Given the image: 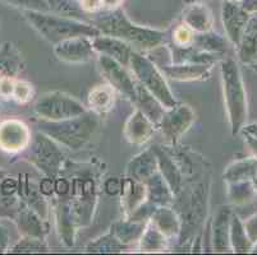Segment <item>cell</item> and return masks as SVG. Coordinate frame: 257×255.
Returning a JSON list of instances; mask_svg holds the SVG:
<instances>
[{
	"label": "cell",
	"instance_id": "cell-1",
	"mask_svg": "<svg viewBox=\"0 0 257 255\" xmlns=\"http://www.w3.org/2000/svg\"><path fill=\"white\" fill-rule=\"evenodd\" d=\"M87 21L96 27L101 35L123 40L135 51L147 53L165 44V32L133 23L120 8L113 11H100Z\"/></svg>",
	"mask_w": 257,
	"mask_h": 255
},
{
	"label": "cell",
	"instance_id": "cell-2",
	"mask_svg": "<svg viewBox=\"0 0 257 255\" xmlns=\"http://www.w3.org/2000/svg\"><path fill=\"white\" fill-rule=\"evenodd\" d=\"M22 13L32 28L36 30L40 36L44 37L53 46L72 37L86 36L92 39L101 35L96 27H93L91 23L85 21L72 20V18L57 16L50 12L32 11V9H22Z\"/></svg>",
	"mask_w": 257,
	"mask_h": 255
},
{
	"label": "cell",
	"instance_id": "cell-3",
	"mask_svg": "<svg viewBox=\"0 0 257 255\" xmlns=\"http://www.w3.org/2000/svg\"><path fill=\"white\" fill-rule=\"evenodd\" d=\"M99 118L92 111H86L76 118L60 121L41 120L39 130L59 144L71 151L85 148L92 139L99 128Z\"/></svg>",
	"mask_w": 257,
	"mask_h": 255
},
{
	"label": "cell",
	"instance_id": "cell-4",
	"mask_svg": "<svg viewBox=\"0 0 257 255\" xmlns=\"http://www.w3.org/2000/svg\"><path fill=\"white\" fill-rule=\"evenodd\" d=\"M221 87L232 135L240 133L247 120V93L238 63L233 58L220 62Z\"/></svg>",
	"mask_w": 257,
	"mask_h": 255
},
{
	"label": "cell",
	"instance_id": "cell-5",
	"mask_svg": "<svg viewBox=\"0 0 257 255\" xmlns=\"http://www.w3.org/2000/svg\"><path fill=\"white\" fill-rule=\"evenodd\" d=\"M189 190L186 191L184 188L179 193L184 194V199H181L179 196H174V199L179 200V207L182 213L179 214L181 218L182 228L179 233V242L192 241L191 238L195 236L196 231L200 227V224L205 221L207 210V189L205 182H195L189 186Z\"/></svg>",
	"mask_w": 257,
	"mask_h": 255
},
{
	"label": "cell",
	"instance_id": "cell-6",
	"mask_svg": "<svg viewBox=\"0 0 257 255\" xmlns=\"http://www.w3.org/2000/svg\"><path fill=\"white\" fill-rule=\"evenodd\" d=\"M130 67L136 77V81L140 82L146 90L150 91L165 109H172L175 105H178L163 72L156 67L153 60L145 56L144 53L133 51Z\"/></svg>",
	"mask_w": 257,
	"mask_h": 255
},
{
	"label": "cell",
	"instance_id": "cell-7",
	"mask_svg": "<svg viewBox=\"0 0 257 255\" xmlns=\"http://www.w3.org/2000/svg\"><path fill=\"white\" fill-rule=\"evenodd\" d=\"M27 161L45 176L57 179L62 176L67 167V160L60 146L55 143L51 138L39 132L35 134L34 139L29 146Z\"/></svg>",
	"mask_w": 257,
	"mask_h": 255
},
{
	"label": "cell",
	"instance_id": "cell-8",
	"mask_svg": "<svg viewBox=\"0 0 257 255\" xmlns=\"http://www.w3.org/2000/svg\"><path fill=\"white\" fill-rule=\"evenodd\" d=\"M37 118L45 121H60L76 118L88 111L87 107L68 93L53 91L40 96L34 105Z\"/></svg>",
	"mask_w": 257,
	"mask_h": 255
},
{
	"label": "cell",
	"instance_id": "cell-9",
	"mask_svg": "<svg viewBox=\"0 0 257 255\" xmlns=\"http://www.w3.org/2000/svg\"><path fill=\"white\" fill-rule=\"evenodd\" d=\"M196 120V114L188 105H175L167 109L159 124V129L170 146H177L181 138L191 129Z\"/></svg>",
	"mask_w": 257,
	"mask_h": 255
},
{
	"label": "cell",
	"instance_id": "cell-10",
	"mask_svg": "<svg viewBox=\"0 0 257 255\" xmlns=\"http://www.w3.org/2000/svg\"><path fill=\"white\" fill-rule=\"evenodd\" d=\"M97 67L107 84L124 96L132 104L136 101V79L128 73L127 67L105 55L97 56Z\"/></svg>",
	"mask_w": 257,
	"mask_h": 255
},
{
	"label": "cell",
	"instance_id": "cell-11",
	"mask_svg": "<svg viewBox=\"0 0 257 255\" xmlns=\"http://www.w3.org/2000/svg\"><path fill=\"white\" fill-rule=\"evenodd\" d=\"M92 39L86 36L72 37L54 45V55L63 63L68 64H82L87 63L95 56Z\"/></svg>",
	"mask_w": 257,
	"mask_h": 255
},
{
	"label": "cell",
	"instance_id": "cell-12",
	"mask_svg": "<svg viewBox=\"0 0 257 255\" xmlns=\"http://www.w3.org/2000/svg\"><path fill=\"white\" fill-rule=\"evenodd\" d=\"M31 132L18 119H7L0 123V149L8 153H20L29 148Z\"/></svg>",
	"mask_w": 257,
	"mask_h": 255
},
{
	"label": "cell",
	"instance_id": "cell-13",
	"mask_svg": "<svg viewBox=\"0 0 257 255\" xmlns=\"http://www.w3.org/2000/svg\"><path fill=\"white\" fill-rule=\"evenodd\" d=\"M251 14L247 13L240 7L239 2H230V0H223L221 6V22H223L224 31L226 34V39L234 46L239 44L240 36L243 30L246 27Z\"/></svg>",
	"mask_w": 257,
	"mask_h": 255
},
{
	"label": "cell",
	"instance_id": "cell-14",
	"mask_svg": "<svg viewBox=\"0 0 257 255\" xmlns=\"http://www.w3.org/2000/svg\"><path fill=\"white\" fill-rule=\"evenodd\" d=\"M158 129L145 115L141 110H136L131 114L123 128V134L128 143L135 146H144L153 138L154 133Z\"/></svg>",
	"mask_w": 257,
	"mask_h": 255
},
{
	"label": "cell",
	"instance_id": "cell-15",
	"mask_svg": "<svg viewBox=\"0 0 257 255\" xmlns=\"http://www.w3.org/2000/svg\"><path fill=\"white\" fill-rule=\"evenodd\" d=\"M215 64H192V63H181V64L163 65L161 72L168 78L177 82H202L211 77V72Z\"/></svg>",
	"mask_w": 257,
	"mask_h": 255
},
{
	"label": "cell",
	"instance_id": "cell-16",
	"mask_svg": "<svg viewBox=\"0 0 257 255\" xmlns=\"http://www.w3.org/2000/svg\"><path fill=\"white\" fill-rule=\"evenodd\" d=\"M92 46L93 50L99 55H105L120 63L124 67H130L131 56L135 50L123 40L106 36V35H99L96 37H92Z\"/></svg>",
	"mask_w": 257,
	"mask_h": 255
},
{
	"label": "cell",
	"instance_id": "cell-17",
	"mask_svg": "<svg viewBox=\"0 0 257 255\" xmlns=\"http://www.w3.org/2000/svg\"><path fill=\"white\" fill-rule=\"evenodd\" d=\"M17 194L25 204L36 212L44 219L49 218V203L46 196L40 191L39 185L29 174L20 175Z\"/></svg>",
	"mask_w": 257,
	"mask_h": 255
},
{
	"label": "cell",
	"instance_id": "cell-18",
	"mask_svg": "<svg viewBox=\"0 0 257 255\" xmlns=\"http://www.w3.org/2000/svg\"><path fill=\"white\" fill-rule=\"evenodd\" d=\"M54 216L60 242H63L67 247H72L74 245V237L78 226L72 217L68 200L65 196H62L60 200H58L54 205Z\"/></svg>",
	"mask_w": 257,
	"mask_h": 255
},
{
	"label": "cell",
	"instance_id": "cell-19",
	"mask_svg": "<svg viewBox=\"0 0 257 255\" xmlns=\"http://www.w3.org/2000/svg\"><path fill=\"white\" fill-rule=\"evenodd\" d=\"M182 23L195 34L211 31L214 27V17L209 7L202 2H192L184 8Z\"/></svg>",
	"mask_w": 257,
	"mask_h": 255
},
{
	"label": "cell",
	"instance_id": "cell-20",
	"mask_svg": "<svg viewBox=\"0 0 257 255\" xmlns=\"http://www.w3.org/2000/svg\"><path fill=\"white\" fill-rule=\"evenodd\" d=\"M153 149L155 152L156 160H158L159 172L163 175L165 181L168 182V185L170 186L172 191L174 193V196L178 195L184 184V177L182 175L181 170H179L178 165H177L174 158L172 157V154L164 147L155 146L153 147Z\"/></svg>",
	"mask_w": 257,
	"mask_h": 255
},
{
	"label": "cell",
	"instance_id": "cell-21",
	"mask_svg": "<svg viewBox=\"0 0 257 255\" xmlns=\"http://www.w3.org/2000/svg\"><path fill=\"white\" fill-rule=\"evenodd\" d=\"M232 214V209L228 205H221L215 214L211 226V245L214 251L225 252L230 250L229 228Z\"/></svg>",
	"mask_w": 257,
	"mask_h": 255
},
{
	"label": "cell",
	"instance_id": "cell-22",
	"mask_svg": "<svg viewBox=\"0 0 257 255\" xmlns=\"http://www.w3.org/2000/svg\"><path fill=\"white\" fill-rule=\"evenodd\" d=\"M18 231L22 236H34V237L45 238L49 230L46 226V219L40 217L32 208L22 202L17 216L15 218Z\"/></svg>",
	"mask_w": 257,
	"mask_h": 255
},
{
	"label": "cell",
	"instance_id": "cell-23",
	"mask_svg": "<svg viewBox=\"0 0 257 255\" xmlns=\"http://www.w3.org/2000/svg\"><path fill=\"white\" fill-rule=\"evenodd\" d=\"M120 205L124 217H128L133 210L146 200V185L145 182L137 181L132 177L125 175L121 179L120 193Z\"/></svg>",
	"mask_w": 257,
	"mask_h": 255
},
{
	"label": "cell",
	"instance_id": "cell-24",
	"mask_svg": "<svg viewBox=\"0 0 257 255\" xmlns=\"http://www.w3.org/2000/svg\"><path fill=\"white\" fill-rule=\"evenodd\" d=\"M238 59L247 65L257 62V13L251 14L237 46Z\"/></svg>",
	"mask_w": 257,
	"mask_h": 255
},
{
	"label": "cell",
	"instance_id": "cell-25",
	"mask_svg": "<svg viewBox=\"0 0 257 255\" xmlns=\"http://www.w3.org/2000/svg\"><path fill=\"white\" fill-rule=\"evenodd\" d=\"M156 171H159L158 160L153 148L145 149L141 153L136 154L128 162L125 175L137 181L145 182L149 177L153 176Z\"/></svg>",
	"mask_w": 257,
	"mask_h": 255
},
{
	"label": "cell",
	"instance_id": "cell-26",
	"mask_svg": "<svg viewBox=\"0 0 257 255\" xmlns=\"http://www.w3.org/2000/svg\"><path fill=\"white\" fill-rule=\"evenodd\" d=\"M170 56H172L173 64H181V63H192V64H216L224 59L223 55L218 54H210L195 48L193 45L184 46H169Z\"/></svg>",
	"mask_w": 257,
	"mask_h": 255
},
{
	"label": "cell",
	"instance_id": "cell-27",
	"mask_svg": "<svg viewBox=\"0 0 257 255\" xmlns=\"http://www.w3.org/2000/svg\"><path fill=\"white\" fill-rule=\"evenodd\" d=\"M150 221L169 238V241L172 238L178 237L181 233V218H179L178 212L172 205L156 207Z\"/></svg>",
	"mask_w": 257,
	"mask_h": 255
},
{
	"label": "cell",
	"instance_id": "cell-28",
	"mask_svg": "<svg viewBox=\"0 0 257 255\" xmlns=\"http://www.w3.org/2000/svg\"><path fill=\"white\" fill-rule=\"evenodd\" d=\"M135 105L139 110H141L147 118L150 119L151 123L158 128L161 119L164 116L165 107L163 106L158 98L153 95L149 90L142 86L140 82L136 81V101Z\"/></svg>",
	"mask_w": 257,
	"mask_h": 255
},
{
	"label": "cell",
	"instance_id": "cell-29",
	"mask_svg": "<svg viewBox=\"0 0 257 255\" xmlns=\"http://www.w3.org/2000/svg\"><path fill=\"white\" fill-rule=\"evenodd\" d=\"M25 69L21 51L12 42H4L0 48V78H18Z\"/></svg>",
	"mask_w": 257,
	"mask_h": 255
},
{
	"label": "cell",
	"instance_id": "cell-30",
	"mask_svg": "<svg viewBox=\"0 0 257 255\" xmlns=\"http://www.w3.org/2000/svg\"><path fill=\"white\" fill-rule=\"evenodd\" d=\"M146 185V200L156 207L174 204V193L168 182L159 171L145 181Z\"/></svg>",
	"mask_w": 257,
	"mask_h": 255
},
{
	"label": "cell",
	"instance_id": "cell-31",
	"mask_svg": "<svg viewBox=\"0 0 257 255\" xmlns=\"http://www.w3.org/2000/svg\"><path fill=\"white\" fill-rule=\"evenodd\" d=\"M115 102V90L110 84H97L87 95V109L97 116L110 112Z\"/></svg>",
	"mask_w": 257,
	"mask_h": 255
},
{
	"label": "cell",
	"instance_id": "cell-32",
	"mask_svg": "<svg viewBox=\"0 0 257 255\" xmlns=\"http://www.w3.org/2000/svg\"><path fill=\"white\" fill-rule=\"evenodd\" d=\"M147 222L133 221L131 218H123L114 222L110 227V232L118 238L123 245L128 246L131 244L139 242L144 233Z\"/></svg>",
	"mask_w": 257,
	"mask_h": 255
},
{
	"label": "cell",
	"instance_id": "cell-33",
	"mask_svg": "<svg viewBox=\"0 0 257 255\" xmlns=\"http://www.w3.org/2000/svg\"><path fill=\"white\" fill-rule=\"evenodd\" d=\"M257 174V157L242 158L232 162L223 174L224 181L235 182L244 181V180H252Z\"/></svg>",
	"mask_w": 257,
	"mask_h": 255
},
{
	"label": "cell",
	"instance_id": "cell-34",
	"mask_svg": "<svg viewBox=\"0 0 257 255\" xmlns=\"http://www.w3.org/2000/svg\"><path fill=\"white\" fill-rule=\"evenodd\" d=\"M169 244V238L161 232L151 221L146 223L144 233L139 241V247L145 252L164 251Z\"/></svg>",
	"mask_w": 257,
	"mask_h": 255
},
{
	"label": "cell",
	"instance_id": "cell-35",
	"mask_svg": "<svg viewBox=\"0 0 257 255\" xmlns=\"http://www.w3.org/2000/svg\"><path fill=\"white\" fill-rule=\"evenodd\" d=\"M192 45L195 48L200 49V50L206 51V53L218 54V55L223 56L228 51V42H226V40L221 35L212 31V30L211 31L193 35Z\"/></svg>",
	"mask_w": 257,
	"mask_h": 255
},
{
	"label": "cell",
	"instance_id": "cell-36",
	"mask_svg": "<svg viewBox=\"0 0 257 255\" xmlns=\"http://www.w3.org/2000/svg\"><path fill=\"white\" fill-rule=\"evenodd\" d=\"M229 242H230V249L234 252H248L253 249V244L247 236L243 222L237 214H232L230 218Z\"/></svg>",
	"mask_w": 257,
	"mask_h": 255
},
{
	"label": "cell",
	"instance_id": "cell-37",
	"mask_svg": "<svg viewBox=\"0 0 257 255\" xmlns=\"http://www.w3.org/2000/svg\"><path fill=\"white\" fill-rule=\"evenodd\" d=\"M50 13L72 18L77 21H86V13L78 0H45Z\"/></svg>",
	"mask_w": 257,
	"mask_h": 255
},
{
	"label": "cell",
	"instance_id": "cell-38",
	"mask_svg": "<svg viewBox=\"0 0 257 255\" xmlns=\"http://www.w3.org/2000/svg\"><path fill=\"white\" fill-rule=\"evenodd\" d=\"M228 184V199L232 204L242 205L251 202L253 199L254 191L253 185L251 180H244V181H235V182H226Z\"/></svg>",
	"mask_w": 257,
	"mask_h": 255
},
{
	"label": "cell",
	"instance_id": "cell-39",
	"mask_svg": "<svg viewBox=\"0 0 257 255\" xmlns=\"http://www.w3.org/2000/svg\"><path fill=\"white\" fill-rule=\"evenodd\" d=\"M125 245L121 244L118 238L113 235V232L105 233L100 237L95 238L93 241L86 246V252H96V254H110V252H119L125 249Z\"/></svg>",
	"mask_w": 257,
	"mask_h": 255
},
{
	"label": "cell",
	"instance_id": "cell-40",
	"mask_svg": "<svg viewBox=\"0 0 257 255\" xmlns=\"http://www.w3.org/2000/svg\"><path fill=\"white\" fill-rule=\"evenodd\" d=\"M49 250L45 238L34 236H22L20 241L9 247V252H46Z\"/></svg>",
	"mask_w": 257,
	"mask_h": 255
},
{
	"label": "cell",
	"instance_id": "cell-41",
	"mask_svg": "<svg viewBox=\"0 0 257 255\" xmlns=\"http://www.w3.org/2000/svg\"><path fill=\"white\" fill-rule=\"evenodd\" d=\"M22 205V200L18 196V194H12V195H4L0 194V218H12L15 221L18 210Z\"/></svg>",
	"mask_w": 257,
	"mask_h": 255
},
{
	"label": "cell",
	"instance_id": "cell-42",
	"mask_svg": "<svg viewBox=\"0 0 257 255\" xmlns=\"http://www.w3.org/2000/svg\"><path fill=\"white\" fill-rule=\"evenodd\" d=\"M34 86L31 83L26 81H20V79H16L15 83V90H13V95L12 98L15 100L18 104H29L30 101L34 97Z\"/></svg>",
	"mask_w": 257,
	"mask_h": 255
},
{
	"label": "cell",
	"instance_id": "cell-43",
	"mask_svg": "<svg viewBox=\"0 0 257 255\" xmlns=\"http://www.w3.org/2000/svg\"><path fill=\"white\" fill-rule=\"evenodd\" d=\"M193 35H195V32L191 31L186 25L181 23V25H178L174 30H173V34H172L173 45L181 46V48L192 45Z\"/></svg>",
	"mask_w": 257,
	"mask_h": 255
},
{
	"label": "cell",
	"instance_id": "cell-44",
	"mask_svg": "<svg viewBox=\"0 0 257 255\" xmlns=\"http://www.w3.org/2000/svg\"><path fill=\"white\" fill-rule=\"evenodd\" d=\"M15 7H20L22 9H32V11L49 12V7L45 0H3Z\"/></svg>",
	"mask_w": 257,
	"mask_h": 255
},
{
	"label": "cell",
	"instance_id": "cell-45",
	"mask_svg": "<svg viewBox=\"0 0 257 255\" xmlns=\"http://www.w3.org/2000/svg\"><path fill=\"white\" fill-rule=\"evenodd\" d=\"M71 190V180L64 176H58L54 179V194H57L59 198L67 196Z\"/></svg>",
	"mask_w": 257,
	"mask_h": 255
},
{
	"label": "cell",
	"instance_id": "cell-46",
	"mask_svg": "<svg viewBox=\"0 0 257 255\" xmlns=\"http://www.w3.org/2000/svg\"><path fill=\"white\" fill-rule=\"evenodd\" d=\"M243 226H244L247 236L254 246L257 244V213L249 217L246 222H243Z\"/></svg>",
	"mask_w": 257,
	"mask_h": 255
},
{
	"label": "cell",
	"instance_id": "cell-47",
	"mask_svg": "<svg viewBox=\"0 0 257 255\" xmlns=\"http://www.w3.org/2000/svg\"><path fill=\"white\" fill-rule=\"evenodd\" d=\"M121 189V179L119 177H109L104 181V191L107 195H119Z\"/></svg>",
	"mask_w": 257,
	"mask_h": 255
},
{
	"label": "cell",
	"instance_id": "cell-48",
	"mask_svg": "<svg viewBox=\"0 0 257 255\" xmlns=\"http://www.w3.org/2000/svg\"><path fill=\"white\" fill-rule=\"evenodd\" d=\"M18 189V180L13 177H3L2 179V190L0 194L4 195H12V194H17Z\"/></svg>",
	"mask_w": 257,
	"mask_h": 255
},
{
	"label": "cell",
	"instance_id": "cell-49",
	"mask_svg": "<svg viewBox=\"0 0 257 255\" xmlns=\"http://www.w3.org/2000/svg\"><path fill=\"white\" fill-rule=\"evenodd\" d=\"M39 188H40V191H41V193H43L46 198H49V196H53V194H54V179L53 177H48V176L44 177V179L40 181Z\"/></svg>",
	"mask_w": 257,
	"mask_h": 255
},
{
	"label": "cell",
	"instance_id": "cell-50",
	"mask_svg": "<svg viewBox=\"0 0 257 255\" xmlns=\"http://www.w3.org/2000/svg\"><path fill=\"white\" fill-rule=\"evenodd\" d=\"M9 242H11V235L9 231L0 223V252H4L9 249Z\"/></svg>",
	"mask_w": 257,
	"mask_h": 255
},
{
	"label": "cell",
	"instance_id": "cell-51",
	"mask_svg": "<svg viewBox=\"0 0 257 255\" xmlns=\"http://www.w3.org/2000/svg\"><path fill=\"white\" fill-rule=\"evenodd\" d=\"M124 0H100L101 11H113V9L120 8Z\"/></svg>",
	"mask_w": 257,
	"mask_h": 255
},
{
	"label": "cell",
	"instance_id": "cell-52",
	"mask_svg": "<svg viewBox=\"0 0 257 255\" xmlns=\"http://www.w3.org/2000/svg\"><path fill=\"white\" fill-rule=\"evenodd\" d=\"M239 4L247 13H257V0H240Z\"/></svg>",
	"mask_w": 257,
	"mask_h": 255
},
{
	"label": "cell",
	"instance_id": "cell-53",
	"mask_svg": "<svg viewBox=\"0 0 257 255\" xmlns=\"http://www.w3.org/2000/svg\"><path fill=\"white\" fill-rule=\"evenodd\" d=\"M251 181H252V185H253V189H254V191H256V193H257V174L254 175V176H253V179H252Z\"/></svg>",
	"mask_w": 257,
	"mask_h": 255
},
{
	"label": "cell",
	"instance_id": "cell-54",
	"mask_svg": "<svg viewBox=\"0 0 257 255\" xmlns=\"http://www.w3.org/2000/svg\"><path fill=\"white\" fill-rule=\"evenodd\" d=\"M253 67H257V62H256V63H254V64H253V65H252V68H253Z\"/></svg>",
	"mask_w": 257,
	"mask_h": 255
},
{
	"label": "cell",
	"instance_id": "cell-55",
	"mask_svg": "<svg viewBox=\"0 0 257 255\" xmlns=\"http://www.w3.org/2000/svg\"><path fill=\"white\" fill-rule=\"evenodd\" d=\"M230 2H240V0H230Z\"/></svg>",
	"mask_w": 257,
	"mask_h": 255
},
{
	"label": "cell",
	"instance_id": "cell-56",
	"mask_svg": "<svg viewBox=\"0 0 257 255\" xmlns=\"http://www.w3.org/2000/svg\"><path fill=\"white\" fill-rule=\"evenodd\" d=\"M192 2H201V0H192Z\"/></svg>",
	"mask_w": 257,
	"mask_h": 255
},
{
	"label": "cell",
	"instance_id": "cell-57",
	"mask_svg": "<svg viewBox=\"0 0 257 255\" xmlns=\"http://www.w3.org/2000/svg\"><path fill=\"white\" fill-rule=\"evenodd\" d=\"M253 69H254V70H256V72H257V67H253Z\"/></svg>",
	"mask_w": 257,
	"mask_h": 255
},
{
	"label": "cell",
	"instance_id": "cell-58",
	"mask_svg": "<svg viewBox=\"0 0 257 255\" xmlns=\"http://www.w3.org/2000/svg\"><path fill=\"white\" fill-rule=\"evenodd\" d=\"M78 2H79V0H78Z\"/></svg>",
	"mask_w": 257,
	"mask_h": 255
}]
</instances>
